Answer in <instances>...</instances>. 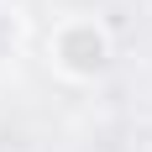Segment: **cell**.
<instances>
[{
	"label": "cell",
	"instance_id": "1",
	"mask_svg": "<svg viewBox=\"0 0 152 152\" xmlns=\"http://www.w3.org/2000/svg\"><path fill=\"white\" fill-rule=\"evenodd\" d=\"M68 58H74V68H100V37L74 31L68 37Z\"/></svg>",
	"mask_w": 152,
	"mask_h": 152
}]
</instances>
